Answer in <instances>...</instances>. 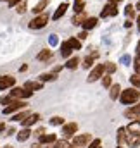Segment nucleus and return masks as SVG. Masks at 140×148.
<instances>
[{
    "label": "nucleus",
    "mask_w": 140,
    "mask_h": 148,
    "mask_svg": "<svg viewBox=\"0 0 140 148\" xmlns=\"http://www.w3.org/2000/svg\"><path fill=\"white\" fill-rule=\"evenodd\" d=\"M139 98H140V91L137 90V88L123 90V91H121V97H119L121 103H125V105H132V103L139 102Z\"/></svg>",
    "instance_id": "1"
},
{
    "label": "nucleus",
    "mask_w": 140,
    "mask_h": 148,
    "mask_svg": "<svg viewBox=\"0 0 140 148\" xmlns=\"http://www.w3.org/2000/svg\"><path fill=\"white\" fill-rule=\"evenodd\" d=\"M92 141H94V140H92V136H90L88 133H85V134H78V136H74V140H73L71 147H73V148H83V147H88Z\"/></svg>",
    "instance_id": "2"
},
{
    "label": "nucleus",
    "mask_w": 140,
    "mask_h": 148,
    "mask_svg": "<svg viewBox=\"0 0 140 148\" xmlns=\"http://www.w3.org/2000/svg\"><path fill=\"white\" fill-rule=\"evenodd\" d=\"M104 71H105V64H97V66L90 71V74H88V83H94V81L104 77V76H102Z\"/></svg>",
    "instance_id": "3"
},
{
    "label": "nucleus",
    "mask_w": 140,
    "mask_h": 148,
    "mask_svg": "<svg viewBox=\"0 0 140 148\" xmlns=\"http://www.w3.org/2000/svg\"><path fill=\"white\" fill-rule=\"evenodd\" d=\"M47 23H49V16H47V14H40V16H36L35 19L30 23V28H31V29H40V28H43Z\"/></svg>",
    "instance_id": "4"
},
{
    "label": "nucleus",
    "mask_w": 140,
    "mask_h": 148,
    "mask_svg": "<svg viewBox=\"0 0 140 148\" xmlns=\"http://www.w3.org/2000/svg\"><path fill=\"white\" fill-rule=\"evenodd\" d=\"M26 107V103L23 102V100H14L10 105H7L5 109H3V115H9V114H12V112L19 110V109H24Z\"/></svg>",
    "instance_id": "5"
},
{
    "label": "nucleus",
    "mask_w": 140,
    "mask_h": 148,
    "mask_svg": "<svg viewBox=\"0 0 140 148\" xmlns=\"http://www.w3.org/2000/svg\"><path fill=\"white\" fill-rule=\"evenodd\" d=\"M31 95H33V91H30L26 88H14L10 91V97L12 98H30Z\"/></svg>",
    "instance_id": "6"
},
{
    "label": "nucleus",
    "mask_w": 140,
    "mask_h": 148,
    "mask_svg": "<svg viewBox=\"0 0 140 148\" xmlns=\"http://www.w3.org/2000/svg\"><path fill=\"white\" fill-rule=\"evenodd\" d=\"M116 140H118V147L123 148L126 145V141H128V131H126V127H119V129H118Z\"/></svg>",
    "instance_id": "7"
},
{
    "label": "nucleus",
    "mask_w": 140,
    "mask_h": 148,
    "mask_svg": "<svg viewBox=\"0 0 140 148\" xmlns=\"http://www.w3.org/2000/svg\"><path fill=\"white\" fill-rule=\"evenodd\" d=\"M112 16H118V5L107 3L100 12V17H112Z\"/></svg>",
    "instance_id": "8"
},
{
    "label": "nucleus",
    "mask_w": 140,
    "mask_h": 148,
    "mask_svg": "<svg viewBox=\"0 0 140 148\" xmlns=\"http://www.w3.org/2000/svg\"><path fill=\"white\" fill-rule=\"evenodd\" d=\"M125 115H126L128 119H132V121H140V103H137V105L132 107V109H128V110L125 112Z\"/></svg>",
    "instance_id": "9"
},
{
    "label": "nucleus",
    "mask_w": 140,
    "mask_h": 148,
    "mask_svg": "<svg viewBox=\"0 0 140 148\" xmlns=\"http://www.w3.org/2000/svg\"><path fill=\"white\" fill-rule=\"evenodd\" d=\"M16 79L12 76H0V90H7L10 86H14Z\"/></svg>",
    "instance_id": "10"
},
{
    "label": "nucleus",
    "mask_w": 140,
    "mask_h": 148,
    "mask_svg": "<svg viewBox=\"0 0 140 148\" xmlns=\"http://www.w3.org/2000/svg\"><path fill=\"white\" fill-rule=\"evenodd\" d=\"M76 131H78V124H76V122H68V124L62 126V133H64V136H73Z\"/></svg>",
    "instance_id": "11"
},
{
    "label": "nucleus",
    "mask_w": 140,
    "mask_h": 148,
    "mask_svg": "<svg viewBox=\"0 0 140 148\" xmlns=\"http://www.w3.org/2000/svg\"><path fill=\"white\" fill-rule=\"evenodd\" d=\"M126 131L128 134H140V121H132L126 126Z\"/></svg>",
    "instance_id": "12"
},
{
    "label": "nucleus",
    "mask_w": 140,
    "mask_h": 148,
    "mask_svg": "<svg viewBox=\"0 0 140 148\" xmlns=\"http://www.w3.org/2000/svg\"><path fill=\"white\" fill-rule=\"evenodd\" d=\"M66 10H68V3H61V5L57 7V10L54 12L52 19H55V21H57V19H61V17H62V16L66 14Z\"/></svg>",
    "instance_id": "13"
},
{
    "label": "nucleus",
    "mask_w": 140,
    "mask_h": 148,
    "mask_svg": "<svg viewBox=\"0 0 140 148\" xmlns=\"http://www.w3.org/2000/svg\"><path fill=\"white\" fill-rule=\"evenodd\" d=\"M97 17H88L85 23H83V31H90V29H94L95 26H97Z\"/></svg>",
    "instance_id": "14"
},
{
    "label": "nucleus",
    "mask_w": 140,
    "mask_h": 148,
    "mask_svg": "<svg viewBox=\"0 0 140 148\" xmlns=\"http://www.w3.org/2000/svg\"><path fill=\"white\" fill-rule=\"evenodd\" d=\"M109 97H111V100H118L121 97V86L119 84H112L111 91H109Z\"/></svg>",
    "instance_id": "15"
},
{
    "label": "nucleus",
    "mask_w": 140,
    "mask_h": 148,
    "mask_svg": "<svg viewBox=\"0 0 140 148\" xmlns=\"http://www.w3.org/2000/svg\"><path fill=\"white\" fill-rule=\"evenodd\" d=\"M126 145L132 147V148L140 147V134H128V141H126Z\"/></svg>",
    "instance_id": "16"
},
{
    "label": "nucleus",
    "mask_w": 140,
    "mask_h": 148,
    "mask_svg": "<svg viewBox=\"0 0 140 148\" xmlns=\"http://www.w3.org/2000/svg\"><path fill=\"white\" fill-rule=\"evenodd\" d=\"M55 141H57L55 134H43V136L40 138V143H42V145H54Z\"/></svg>",
    "instance_id": "17"
},
{
    "label": "nucleus",
    "mask_w": 140,
    "mask_h": 148,
    "mask_svg": "<svg viewBox=\"0 0 140 148\" xmlns=\"http://www.w3.org/2000/svg\"><path fill=\"white\" fill-rule=\"evenodd\" d=\"M23 88H26L30 91H38V90H42V83H38V81H26Z\"/></svg>",
    "instance_id": "18"
},
{
    "label": "nucleus",
    "mask_w": 140,
    "mask_h": 148,
    "mask_svg": "<svg viewBox=\"0 0 140 148\" xmlns=\"http://www.w3.org/2000/svg\"><path fill=\"white\" fill-rule=\"evenodd\" d=\"M31 136V131H30V127H24V129H21L19 133H17V141H26L28 138Z\"/></svg>",
    "instance_id": "19"
},
{
    "label": "nucleus",
    "mask_w": 140,
    "mask_h": 148,
    "mask_svg": "<svg viewBox=\"0 0 140 148\" xmlns=\"http://www.w3.org/2000/svg\"><path fill=\"white\" fill-rule=\"evenodd\" d=\"M49 2H50V0H40V2H38V3L35 5V9H33V12L40 16V14H42V12L45 10V7L49 5Z\"/></svg>",
    "instance_id": "20"
},
{
    "label": "nucleus",
    "mask_w": 140,
    "mask_h": 148,
    "mask_svg": "<svg viewBox=\"0 0 140 148\" xmlns=\"http://www.w3.org/2000/svg\"><path fill=\"white\" fill-rule=\"evenodd\" d=\"M87 19H88V17H87L85 14H74V17L71 19V23H73L74 26H80V24L83 26V23H85Z\"/></svg>",
    "instance_id": "21"
},
{
    "label": "nucleus",
    "mask_w": 140,
    "mask_h": 148,
    "mask_svg": "<svg viewBox=\"0 0 140 148\" xmlns=\"http://www.w3.org/2000/svg\"><path fill=\"white\" fill-rule=\"evenodd\" d=\"M71 52H73V48L69 47V43H68V41H64V43L61 45V55H62L64 59H68V57L71 55Z\"/></svg>",
    "instance_id": "22"
},
{
    "label": "nucleus",
    "mask_w": 140,
    "mask_h": 148,
    "mask_svg": "<svg viewBox=\"0 0 140 148\" xmlns=\"http://www.w3.org/2000/svg\"><path fill=\"white\" fill-rule=\"evenodd\" d=\"M36 121H40V114H31V115L23 122V124H24V127H30L31 124H35Z\"/></svg>",
    "instance_id": "23"
},
{
    "label": "nucleus",
    "mask_w": 140,
    "mask_h": 148,
    "mask_svg": "<svg viewBox=\"0 0 140 148\" xmlns=\"http://www.w3.org/2000/svg\"><path fill=\"white\" fill-rule=\"evenodd\" d=\"M80 64V59L78 57H71V59H68V62L64 64L68 69H76V66Z\"/></svg>",
    "instance_id": "24"
},
{
    "label": "nucleus",
    "mask_w": 140,
    "mask_h": 148,
    "mask_svg": "<svg viewBox=\"0 0 140 148\" xmlns=\"http://www.w3.org/2000/svg\"><path fill=\"white\" fill-rule=\"evenodd\" d=\"M85 9V2L83 0H74V14H81Z\"/></svg>",
    "instance_id": "25"
},
{
    "label": "nucleus",
    "mask_w": 140,
    "mask_h": 148,
    "mask_svg": "<svg viewBox=\"0 0 140 148\" xmlns=\"http://www.w3.org/2000/svg\"><path fill=\"white\" fill-rule=\"evenodd\" d=\"M30 115H31L30 112H28V110H24V112H21V114H16L12 121H23V122H24V121H26V119H28Z\"/></svg>",
    "instance_id": "26"
},
{
    "label": "nucleus",
    "mask_w": 140,
    "mask_h": 148,
    "mask_svg": "<svg viewBox=\"0 0 140 148\" xmlns=\"http://www.w3.org/2000/svg\"><path fill=\"white\" fill-rule=\"evenodd\" d=\"M68 43H69V47L73 50H80V48H81V43H80V40H76V38H69Z\"/></svg>",
    "instance_id": "27"
},
{
    "label": "nucleus",
    "mask_w": 140,
    "mask_h": 148,
    "mask_svg": "<svg viewBox=\"0 0 140 148\" xmlns=\"http://www.w3.org/2000/svg\"><path fill=\"white\" fill-rule=\"evenodd\" d=\"M55 77H57V76H55L54 73H49V74L45 73V74H42V76H40V81H42V83H45V81H54Z\"/></svg>",
    "instance_id": "28"
},
{
    "label": "nucleus",
    "mask_w": 140,
    "mask_h": 148,
    "mask_svg": "<svg viewBox=\"0 0 140 148\" xmlns=\"http://www.w3.org/2000/svg\"><path fill=\"white\" fill-rule=\"evenodd\" d=\"M130 83L135 86V88H140V74H132V77H130Z\"/></svg>",
    "instance_id": "29"
},
{
    "label": "nucleus",
    "mask_w": 140,
    "mask_h": 148,
    "mask_svg": "<svg viewBox=\"0 0 140 148\" xmlns=\"http://www.w3.org/2000/svg\"><path fill=\"white\" fill-rule=\"evenodd\" d=\"M50 55H52V53H50V50H42V52L36 55V59H38V60H47Z\"/></svg>",
    "instance_id": "30"
},
{
    "label": "nucleus",
    "mask_w": 140,
    "mask_h": 148,
    "mask_svg": "<svg viewBox=\"0 0 140 148\" xmlns=\"http://www.w3.org/2000/svg\"><path fill=\"white\" fill-rule=\"evenodd\" d=\"M95 57H97V53H94L92 57H87V59L83 60V67H85V69H90V66L94 64V59H95Z\"/></svg>",
    "instance_id": "31"
},
{
    "label": "nucleus",
    "mask_w": 140,
    "mask_h": 148,
    "mask_svg": "<svg viewBox=\"0 0 140 148\" xmlns=\"http://www.w3.org/2000/svg\"><path fill=\"white\" fill-rule=\"evenodd\" d=\"M50 124H52V126H64V119L59 117V115H55V117L50 119Z\"/></svg>",
    "instance_id": "32"
},
{
    "label": "nucleus",
    "mask_w": 140,
    "mask_h": 148,
    "mask_svg": "<svg viewBox=\"0 0 140 148\" xmlns=\"http://www.w3.org/2000/svg\"><path fill=\"white\" fill-rule=\"evenodd\" d=\"M55 147L57 148H73L66 140H57V141H55Z\"/></svg>",
    "instance_id": "33"
},
{
    "label": "nucleus",
    "mask_w": 140,
    "mask_h": 148,
    "mask_svg": "<svg viewBox=\"0 0 140 148\" xmlns=\"http://www.w3.org/2000/svg\"><path fill=\"white\" fill-rule=\"evenodd\" d=\"M125 14H126L128 17H133V16H135V7H133V5H126Z\"/></svg>",
    "instance_id": "34"
},
{
    "label": "nucleus",
    "mask_w": 140,
    "mask_h": 148,
    "mask_svg": "<svg viewBox=\"0 0 140 148\" xmlns=\"http://www.w3.org/2000/svg\"><path fill=\"white\" fill-rule=\"evenodd\" d=\"M102 84H104L105 88H109V86H112V84H111V74H105L104 77H102Z\"/></svg>",
    "instance_id": "35"
},
{
    "label": "nucleus",
    "mask_w": 140,
    "mask_h": 148,
    "mask_svg": "<svg viewBox=\"0 0 140 148\" xmlns=\"http://www.w3.org/2000/svg\"><path fill=\"white\" fill-rule=\"evenodd\" d=\"M105 71H107V74H112L116 71V66H114L112 62H107V64H105Z\"/></svg>",
    "instance_id": "36"
},
{
    "label": "nucleus",
    "mask_w": 140,
    "mask_h": 148,
    "mask_svg": "<svg viewBox=\"0 0 140 148\" xmlns=\"http://www.w3.org/2000/svg\"><path fill=\"white\" fill-rule=\"evenodd\" d=\"M49 43H50L52 47H55V45L59 43V38H57V35H50V36H49Z\"/></svg>",
    "instance_id": "37"
},
{
    "label": "nucleus",
    "mask_w": 140,
    "mask_h": 148,
    "mask_svg": "<svg viewBox=\"0 0 140 148\" xmlns=\"http://www.w3.org/2000/svg\"><path fill=\"white\" fill-rule=\"evenodd\" d=\"M16 10H17L19 14H23V12H26V2L23 0V2H21V3H19L17 7H16Z\"/></svg>",
    "instance_id": "38"
},
{
    "label": "nucleus",
    "mask_w": 140,
    "mask_h": 148,
    "mask_svg": "<svg viewBox=\"0 0 140 148\" xmlns=\"http://www.w3.org/2000/svg\"><path fill=\"white\" fill-rule=\"evenodd\" d=\"M119 62H121V64H125V66H128V64L132 62V57H130V55H123V57L119 59Z\"/></svg>",
    "instance_id": "39"
},
{
    "label": "nucleus",
    "mask_w": 140,
    "mask_h": 148,
    "mask_svg": "<svg viewBox=\"0 0 140 148\" xmlns=\"http://www.w3.org/2000/svg\"><path fill=\"white\" fill-rule=\"evenodd\" d=\"M100 145H102V143H100V140H94V141H92L87 148H102Z\"/></svg>",
    "instance_id": "40"
},
{
    "label": "nucleus",
    "mask_w": 140,
    "mask_h": 148,
    "mask_svg": "<svg viewBox=\"0 0 140 148\" xmlns=\"http://www.w3.org/2000/svg\"><path fill=\"white\" fill-rule=\"evenodd\" d=\"M21 2H23V0H9V2H7V3H9V5H10V7H17V5H19V3H21Z\"/></svg>",
    "instance_id": "41"
},
{
    "label": "nucleus",
    "mask_w": 140,
    "mask_h": 148,
    "mask_svg": "<svg viewBox=\"0 0 140 148\" xmlns=\"http://www.w3.org/2000/svg\"><path fill=\"white\" fill-rule=\"evenodd\" d=\"M43 134H45V129H43V127H40V129H36L35 131V136H38V138H42Z\"/></svg>",
    "instance_id": "42"
},
{
    "label": "nucleus",
    "mask_w": 140,
    "mask_h": 148,
    "mask_svg": "<svg viewBox=\"0 0 140 148\" xmlns=\"http://www.w3.org/2000/svg\"><path fill=\"white\" fill-rule=\"evenodd\" d=\"M78 38H80V40H85V38H87V31H81V33L78 35Z\"/></svg>",
    "instance_id": "43"
},
{
    "label": "nucleus",
    "mask_w": 140,
    "mask_h": 148,
    "mask_svg": "<svg viewBox=\"0 0 140 148\" xmlns=\"http://www.w3.org/2000/svg\"><path fill=\"white\" fill-rule=\"evenodd\" d=\"M137 60H140V41L137 43Z\"/></svg>",
    "instance_id": "44"
},
{
    "label": "nucleus",
    "mask_w": 140,
    "mask_h": 148,
    "mask_svg": "<svg viewBox=\"0 0 140 148\" xmlns=\"http://www.w3.org/2000/svg\"><path fill=\"white\" fill-rule=\"evenodd\" d=\"M119 2H121V0H109V3H112V5H118Z\"/></svg>",
    "instance_id": "45"
},
{
    "label": "nucleus",
    "mask_w": 140,
    "mask_h": 148,
    "mask_svg": "<svg viewBox=\"0 0 140 148\" xmlns=\"http://www.w3.org/2000/svg\"><path fill=\"white\" fill-rule=\"evenodd\" d=\"M31 148H42V143L38 141V143H35V145H33V147H31Z\"/></svg>",
    "instance_id": "46"
},
{
    "label": "nucleus",
    "mask_w": 140,
    "mask_h": 148,
    "mask_svg": "<svg viewBox=\"0 0 140 148\" xmlns=\"http://www.w3.org/2000/svg\"><path fill=\"white\" fill-rule=\"evenodd\" d=\"M0 131H5V124L3 122H0Z\"/></svg>",
    "instance_id": "47"
},
{
    "label": "nucleus",
    "mask_w": 140,
    "mask_h": 148,
    "mask_svg": "<svg viewBox=\"0 0 140 148\" xmlns=\"http://www.w3.org/2000/svg\"><path fill=\"white\" fill-rule=\"evenodd\" d=\"M137 26H139V31H140V16L137 17Z\"/></svg>",
    "instance_id": "48"
},
{
    "label": "nucleus",
    "mask_w": 140,
    "mask_h": 148,
    "mask_svg": "<svg viewBox=\"0 0 140 148\" xmlns=\"http://www.w3.org/2000/svg\"><path fill=\"white\" fill-rule=\"evenodd\" d=\"M47 148H57V147H55V143H54V145H49Z\"/></svg>",
    "instance_id": "49"
},
{
    "label": "nucleus",
    "mask_w": 140,
    "mask_h": 148,
    "mask_svg": "<svg viewBox=\"0 0 140 148\" xmlns=\"http://www.w3.org/2000/svg\"><path fill=\"white\" fill-rule=\"evenodd\" d=\"M137 7H139V9H140V2H139V5H137Z\"/></svg>",
    "instance_id": "50"
},
{
    "label": "nucleus",
    "mask_w": 140,
    "mask_h": 148,
    "mask_svg": "<svg viewBox=\"0 0 140 148\" xmlns=\"http://www.w3.org/2000/svg\"><path fill=\"white\" fill-rule=\"evenodd\" d=\"M118 148H121V147H118Z\"/></svg>",
    "instance_id": "51"
},
{
    "label": "nucleus",
    "mask_w": 140,
    "mask_h": 148,
    "mask_svg": "<svg viewBox=\"0 0 140 148\" xmlns=\"http://www.w3.org/2000/svg\"><path fill=\"white\" fill-rule=\"evenodd\" d=\"M7 2H9V0H7Z\"/></svg>",
    "instance_id": "52"
}]
</instances>
